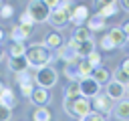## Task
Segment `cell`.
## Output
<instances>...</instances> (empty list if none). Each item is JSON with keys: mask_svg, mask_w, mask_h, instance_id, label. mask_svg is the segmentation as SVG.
<instances>
[{"mask_svg": "<svg viewBox=\"0 0 129 121\" xmlns=\"http://www.w3.org/2000/svg\"><path fill=\"white\" fill-rule=\"evenodd\" d=\"M24 56H26L30 69H42V67H48L50 60H52V54H50V50H48L44 44H32V46H28Z\"/></svg>", "mask_w": 129, "mask_h": 121, "instance_id": "6da1fadb", "label": "cell"}, {"mask_svg": "<svg viewBox=\"0 0 129 121\" xmlns=\"http://www.w3.org/2000/svg\"><path fill=\"white\" fill-rule=\"evenodd\" d=\"M56 71L48 65V67H42V69H36L34 73V85L36 87H42V89H50L52 85H56Z\"/></svg>", "mask_w": 129, "mask_h": 121, "instance_id": "7a4b0ae2", "label": "cell"}, {"mask_svg": "<svg viewBox=\"0 0 129 121\" xmlns=\"http://www.w3.org/2000/svg\"><path fill=\"white\" fill-rule=\"evenodd\" d=\"M26 12L32 16V22H46L48 20V14H50V8L42 0H30Z\"/></svg>", "mask_w": 129, "mask_h": 121, "instance_id": "3957f363", "label": "cell"}, {"mask_svg": "<svg viewBox=\"0 0 129 121\" xmlns=\"http://www.w3.org/2000/svg\"><path fill=\"white\" fill-rule=\"evenodd\" d=\"M69 22H71V10H67V8H62V6L50 10V14H48V24H50V26H54V28H64Z\"/></svg>", "mask_w": 129, "mask_h": 121, "instance_id": "277c9868", "label": "cell"}, {"mask_svg": "<svg viewBox=\"0 0 129 121\" xmlns=\"http://www.w3.org/2000/svg\"><path fill=\"white\" fill-rule=\"evenodd\" d=\"M79 87H81V97H87V99H93L101 93V85L93 77H83L79 81Z\"/></svg>", "mask_w": 129, "mask_h": 121, "instance_id": "5b68a950", "label": "cell"}, {"mask_svg": "<svg viewBox=\"0 0 129 121\" xmlns=\"http://www.w3.org/2000/svg\"><path fill=\"white\" fill-rule=\"evenodd\" d=\"M58 58L64 63V65H73V63H79V52H77V46L69 40L67 44H62L58 48Z\"/></svg>", "mask_w": 129, "mask_h": 121, "instance_id": "8992f818", "label": "cell"}, {"mask_svg": "<svg viewBox=\"0 0 129 121\" xmlns=\"http://www.w3.org/2000/svg\"><path fill=\"white\" fill-rule=\"evenodd\" d=\"M93 111V105H91V101L87 99V97H77L75 99V103H73V117H85V115H89Z\"/></svg>", "mask_w": 129, "mask_h": 121, "instance_id": "52a82bcc", "label": "cell"}, {"mask_svg": "<svg viewBox=\"0 0 129 121\" xmlns=\"http://www.w3.org/2000/svg\"><path fill=\"white\" fill-rule=\"evenodd\" d=\"M89 20V8L85 4H75V8L71 10V22L77 26H83Z\"/></svg>", "mask_w": 129, "mask_h": 121, "instance_id": "ba28073f", "label": "cell"}, {"mask_svg": "<svg viewBox=\"0 0 129 121\" xmlns=\"http://www.w3.org/2000/svg\"><path fill=\"white\" fill-rule=\"evenodd\" d=\"M91 105H93V111H97V113H109V111H113V101L107 95H101V93L97 97H93Z\"/></svg>", "mask_w": 129, "mask_h": 121, "instance_id": "9c48e42d", "label": "cell"}, {"mask_svg": "<svg viewBox=\"0 0 129 121\" xmlns=\"http://www.w3.org/2000/svg\"><path fill=\"white\" fill-rule=\"evenodd\" d=\"M30 34H32V24H18V26H14L10 30L12 42H24Z\"/></svg>", "mask_w": 129, "mask_h": 121, "instance_id": "30bf717a", "label": "cell"}, {"mask_svg": "<svg viewBox=\"0 0 129 121\" xmlns=\"http://www.w3.org/2000/svg\"><path fill=\"white\" fill-rule=\"evenodd\" d=\"M105 95H107L111 101H121V99H125V85H119V83H115V81H109Z\"/></svg>", "mask_w": 129, "mask_h": 121, "instance_id": "8fae6325", "label": "cell"}, {"mask_svg": "<svg viewBox=\"0 0 129 121\" xmlns=\"http://www.w3.org/2000/svg\"><path fill=\"white\" fill-rule=\"evenodd\" d=\"M30 101H32L36 107H46V103L50 101V93H48V89L34 87V91H32V95H30Z\"/></svg>", "mask_w": 129, "mask_h": 121, "instance_id": "7c38bea8", "label": "cell"}, {"mask_svg": "<svg viewBox=\"0 0 129 121\" xmlns=\"http://www.w3.org/2000/svg\"><path fill=\"white\" fill-rule=\"evenodd\" d=\"M113 117L119 121H129V99H121L113 107Z\"/></svg>", "mask_w": 129, "mask_h": 121, "instance_id": "4fadbf2b", "label": "cell"}, {"mask_svg": "<svg viewBox=\"0 0 129 121\" xmlns=\"http://www.w3.org/2000/svg\"><path fill=\"white\" fill-rule=\"evenodd\" d=\"M107 36L111 38V42H113V46H115V48H119V46H125V44H127V36L123 34L121 26H113V28L107 32Z\"/></svg>", "mask_w": 129, "mask_h": 121, "instance_id": "5bb4252c", "label": "cell"}, {"mask_svg": "<svg viewBox=\"0 0 129 121\" xmlns=\"http://www.w3.org/2000/svg\"><path fill=\"white\" fill-rule=\"evenodd\" d=\"M8 67H10L14 73H22V71H28V69H30L26 56H8Z\"/></svg>", "mask_w": 129, "mask_h": 121, "instance_id": "9a60e30c", "label": "cell"}, {"mask_svg": "<svg viewBox=\"0 0 129 121\" xmlns=\"http://www.w3.org/2000/svg\"><path fill=\"white\" fill-rule=\"evenodd\" d=\"M75 46H77L79 58H87L91 52H95V42H93V38H89V40H83V42H79V44H75Z\"/></svg>", "mask_w": 129, "mask_h": 121, "instance_id": "2e32d148", "label": "cell"}, {"mask_svg": "<svg viewBox=\"0 0 129 121\" xmlns=\"http://www.w3.org/2000/svg\"><path fill=\"white\" fill-rule=\"evenodd\" d=\"M89 38H91V30H89L87 26H77V28H75V32H73L71 42H73V44H79V42L89 40Z\"/></svg>", "mask_w": 129, "mask_h": 121, "instance_id": "e0dca14e", "label": "cell"}, {"mask_svg": "<svg viewBox=\"0 0 129 121\" xmlns=\"http://www.w3.org/2000/svg\"><path fill=\"white\" fill-rule=\"evenodd\" d=\"M48 50L50 48H60L62 46V36L58 34V32H50V34H46L44 36V42H42Z\"/></svg>", "mask_w": 129, "mask_h": 121, "instance_id": "ac0fdd59", "label": "cell"}, {"mask_svg": "<svg viewBox=\"0 0 129 121\" xmlns=\"http://www.w3.org/2000/svg\"><path fill=\"white\" fill-rule=\"evenodd\" d=\"M105 24H107L105 18H101V16H97V14L89 16V20H87V28H89L91 32H99V30H103Z\"/></svg>", "mask_w": 129, "mask_h": 121, "instance_id": "d6986e66", "label": "cell"}, {"mask_svg": "<svg viewBox=\"0 0 129 121\" xmlns=\"http://www.w3.org/2000/svg\"><path fill=\"white\" fill-rule=\"evenodd\" d=\"M0 103L6 105V107H10V109L16 105V95H14V91L10 87H4V91L0 93Z\"/></svg>", "mask_w": 129, "mask_h": 121, "instance_id": "ffe728a7", "label": "cell"}, {"mask_svg": "<svg viewBox=\"0 0 129 121\" xmlns=\"http://www.w3.org/2000/svg\"><path fill=\"white\" fill-rule=\"evenodd\" d=\"M99 85H107L109 81H111V73L107 71V69H103V67H97L95 71H93V75H91Z\"/></svg>", "mask_w": 129, "mask_h": 121, "instance_id": "44dd1931", "label": "cell"}, {"mask_svg": "<svg viewBox=\"0 0 129 121\" xmlns=\"http://www.w3.org/2000/svg\"><path fill=\"white\" fill-rule=\"evenodd\" d=\"M77 67H79V75H81V79H83V77H91L93 71H95V67H93L87 58H79Z\"/></svg>", "mask_w": 129, "mask_h": 121, "instance_id": "7402d4cb", "label": "cell"}, {"mask_svg": "<svg viewBox=\"0 0 129 121\" xmlns=\"http://www.w3.org/2000/svg\"><path fill=\"white\" fill-rule=\"evenodd\" d=\"M64 77H67L71 83L81 81V75H79V67H77V63H73V65H64Z\"/></svg>", "mask_w": 129, "mask_h": 121, "instance_id": "603a6c76", "label": "cell"}, {"mask_svg": "<svg viewBox=\"0 0 129 121\" xmlns=\"http://www.w3.org/2000/svg\"><path fill=\"white\" fill-rule=\"evenodd\" d=\"M16 83L22 87V85H34V75L32 71H22V73H16Z\"/></svg>", "mask_w": 129, "mask_h": 121, "instance_id": "cb8c5ba5", "label": "cell"}, {"mask_svg": "<svg viewBox=\"0 0 129 121\" xmlns=\"http://www.w3.org/2000/svg\"><path fill=\"white\" fill-rule=\"evenodd\" d=\"M115 14H117V4H103L97 10V16H101V18H109V16H115Z\"/></svg>", "mask_w": 129, "mask_h": 121, "instance_id": "d4e9b609", "label": "cell"}, {"mask_svg": "<svg viewBox=\"0 0 129 121\" xmlns=\"http://www.w3.org/2000/svg\"><path fill=\"white\" fill-rule=\"evenodd\" d=\"M50 111H48V107H36V111L32 113V119L34 121H50Z\"/></svg>", "mask_w": 129, "mask_h": 121, "instance_id": "484cf974", "label": "cell"}, {"mask_svg": "<svg viewBox=\"0 0 129 121\" xmlns=\"http://www.w3.org/2000/svg\"><path fill=\"white\" fill-rule=\"evenodd\" d=\"M113 81H115V83H119V85H125V87H127V85H129V75L119 67V69H115V71H113Z\"/></svg>", "mask_w": 129, "mask_h": 121, "instance_id": "4316f807", "label": "cell"}, {"mask_svg": "<svg viewBox=\"0 0 129 121\" xmlns=\"http://www.w3.org/2000/svg\"><path fill=\"white\" fill-rule=\"evenodd\" d=\"M8 52H10V56H24L26 54V46H24V42H12Z\"/></svg>", "mask_w": 129, "mask_h": 121, "instance_id": "83f0119b", "label": "cell"}, {"mask_svg": "<svg viewBox=\"0 0 129 121\" xmlns=\"http://www.w3.org/2000/svg\"><path fill=\"white\" fill-rule=\"evenodd\" d=\"M64 97H81V87H79V81L77 83H71L64 91Z\"/></svg>", "mask_w": 129, "mask_h": 121, "instance_id": "f1b7e54d", "label": "cell"}, {"mask_svg": "<svg viewBox=\"0 0 129 121\" xmlns=\"http://www.w3.org/2000/svg\"><path fill=\"white\" fill-rule=\"evenodd\" d=\"M81 121H107V119H105V115H103V113H97V111H91L89 115H85V117H81Z\"/></svg>", "mask_w": 129, "mask_h": 121, "instance_id": "f546056e", "label": "cell"}, {"mask_svg": "<svg viewBox=\"0 0 129 121\" xmlns=\"http://www.w3.org/2000/svg\"><path fill=\"white\" fill-rule=\"evenodd\" d=\"M75 99H77V97H64V103H62L64 113L71 115V117H73V103H75Z\"/></svg>", "mask_w": 129, "mask_h": 121, "instance_id": "4dcf8cb0", "label": "cell"}, {"mask_svg": "<svg viewBox=\"0 0 129 121\" xmlns=\"http://www.w3.org/2000/svg\"><path fill=\"white\" fill-rule=\"evenodd\" d=\"M12 14H14V8H12L10 4H2V8H0V18L8 20V18H10Z\"/></svg>", "mask_w": 129, "mask_h": 121, "instance_id": "1f68e13d", "label": "cell"}, {"mask_svg": "<svg viewBox=\"0 0 129 121\" xmlns=\"http://www.w3.org/2000/svg\"><path fill=\"white\" fill-rule=\"evenodd\" d=\"M10 117H12V109L0 103V121H10Z\"/></svg>", "mask_w": 129, "mask_h": 121, "instance_id": "d6a6232c", "label": "cell"}, {"mask_svg": "<svg viewBox=\"0 0 129 121\" xmlns=\"http://www.w3.org/2000/svg\"><path fill=\"white\" fill-rule=\"evenodd\" d=\"M87 60H89V63H91L95 69H97V67H101V54H99L97 50H95V52H91V54L87 56Z\"/></svg>", "mask_w": 129, "mask_h": 121, "instance_id": "836d02e7", "label": "cell"}, {"mask_svg": "<svg viewBox=\"0 0 129 121\" xmlns=\"http://www.w3.org/2000/svg\"><path fill=\"white\" fill-rule=\"evenodd\" d=\"M99 44H101V48H103V50H113V48H115V46H113V42H111V38H109L107 34L101 38V42H99Z\"/></svg>", "mask_w": 129, "mask_h": 121, "instance_id": "e575fe53", "label": "cell"}, {"mask_svg": "<svg viewBox=\"0 0 129 121\" xmlns=\"http://www.w3.org/2000/svg\"><path fill=\"white\" fill-rule=\"evenodd\" d=\"M18 20H20V24H34V22H32V16H30L26 10H24V12L18 16Z\"/></svg>", "mask_w": 129, "mask_h": 121, "instance_id": "d590c367", "label": "cell"}, {"mask_svg": "<svg viewBox=\"0 0 129 121\" xmlns=\"http://www.w3.org/2000/svg\"><path fill=\"white\" fill-rule=\"evenodd\" d=\"M32 91H34V87H32V85H22V87H20V93H22V97H28V99H30Z\"/></svg>", "mask_w": 129, "mask_h": 121, "instance_id": "8d00e7d4", "label": "cell"}, {"mask_svg": "<svg viewBox=\"0 0 129 121\" xmlns=\"http://www.w3.org/2000/svg\"><path fill=\"white\" fill-rule=\"evenodd\" d=\"M50 10H54V8H58V4H60V0H42Z\"/></svg>", "mask_w": 129, "mask_h": 121, "instance_id": "74e56055", "label": "cell"}, {"mask_svg": "<svg viewBox=\"0 0 129 121\" xmlns=\"http://www.w3.org/2000/svg\"><path fill=\"white\" fill-rule=\"evenodd\" d=\"M121 30H123V34H125V36L129 38V20H127V22H125V24L121 26Z\"/></svg>", "mask_w": 129, "mask_h": 121, "instance_id": "f35d334b", "label": "cell"}, {"mask_svg": "<svg viewBox=\"0 0 129 121\" xmlns=\"http://www.w3.org/2000/svg\"><path fill=\"white\" fill-rule=\"evenodd\" d=\"M121 69H123V71H125V73L129 75V58H125V60H123V65H121Z\"/></svg>", "mask_w": 129, "mask_h": 121, "instance_id": "ab89813d", "label": "cell"}, {"mask_svg": "<svg viewBox=\"0 0 129 121\" xmlns=\"http://www.w3.org/2000/svg\"><path fill=\"white\" fill-rule=\"evenodd\" d=\"M119 2H121L123 10H127V12H129V0H119Z\"/></svg>", "mask_w": 129, "mask_h": 121, "instance_id": "60d3db41", "label": "cell"}, {"mask_svg": "<svg viewBox=\"0 0 129 121\" xmlns=\"http://www.w3.org/2000/svg\"><path fill=\"white\" fill-rule=\"evenodd\" d=\"M99 4L103 6V4H117V0H99Z\"/></svg>", "mask_w": 129, "mask_h": 121, "instance_id": "b9f144b4", "label": "cell"}, {"mask_svg": "<svg viewBox=\"0 0 129 121\" xmlns=\"http://www.w3.org/2000/svg\"><path fill=\"white\" fill-rule=\"evenodd\" d=\"M125 97H129V85L125 87Z\"/></svg>", "mask_w": 129, "mask_h": 121, "instance_id": "7bdbcfd3", "label": "cell"}, {"mask_svg": "<svg viewBox=\"0 0 129 121\" xmlns=\"http://www.w3.org/2000/svg\"><path fill=\"white\" fill-rule=\"evenodd\" d=\"M2 38H4V32H2V28H0V40H2Z\"/></svg>", "mask_w": 129, "mask_h": 121, "instance_id": "ee69618b", "label": "cell"}, {"mask_svg": "<svg viewBox=\"0 0 129 121\" xmlns=\"http://www.w3.org/2000/svg\"><path fill=\"white\" fill-rule=\"evenodd\" d=\"M2 91H4V85H2V83H0V93H2Z\"/></svg>", "mask_w": 129, "mask_h": 121, "instance_id": "f6af8a7d", "label": "cell"}, {"mask_svg": "<svg viewBox=\"0 0 129 121\" xmlns=\"http://www.w3.org/2000/svg\"><path fill=\"white\" fill-rule=\"evenodd\" d=\"M2 56H4V52H2V48H0V58H2Z\"/></svg>", "mask_w": 129, "mask_h": 121, "instance_id": "bcb514c9", "label": "cell"}, {"mask_svg": "<svg viewBox=\"0 0 129 121\" xmlns=\"http://www.w3.org/2000/svg\"><path fill=\"white\" fill-rule=\"evenodd\" d=\"M125 46H129V38H127V44H125Z\"/></svg>", "mask_w": 129, "mask_h": 121, "instance_id": "7dc6e473", "label": "cell"}, {"mask_svg": "<svg viewBox=\"0 0 129 121\" xmlns=\"http://www.w3.org/2000/svg\"><path fill=\"white\" fill-rule=\"evenodd\" d=\"M0 8H2V0H0Z\"/></svg>", "mask_w": 129, "mask_h": 121, "instance_id": "c3c4849f", "label": "cell"}]
</instances>
